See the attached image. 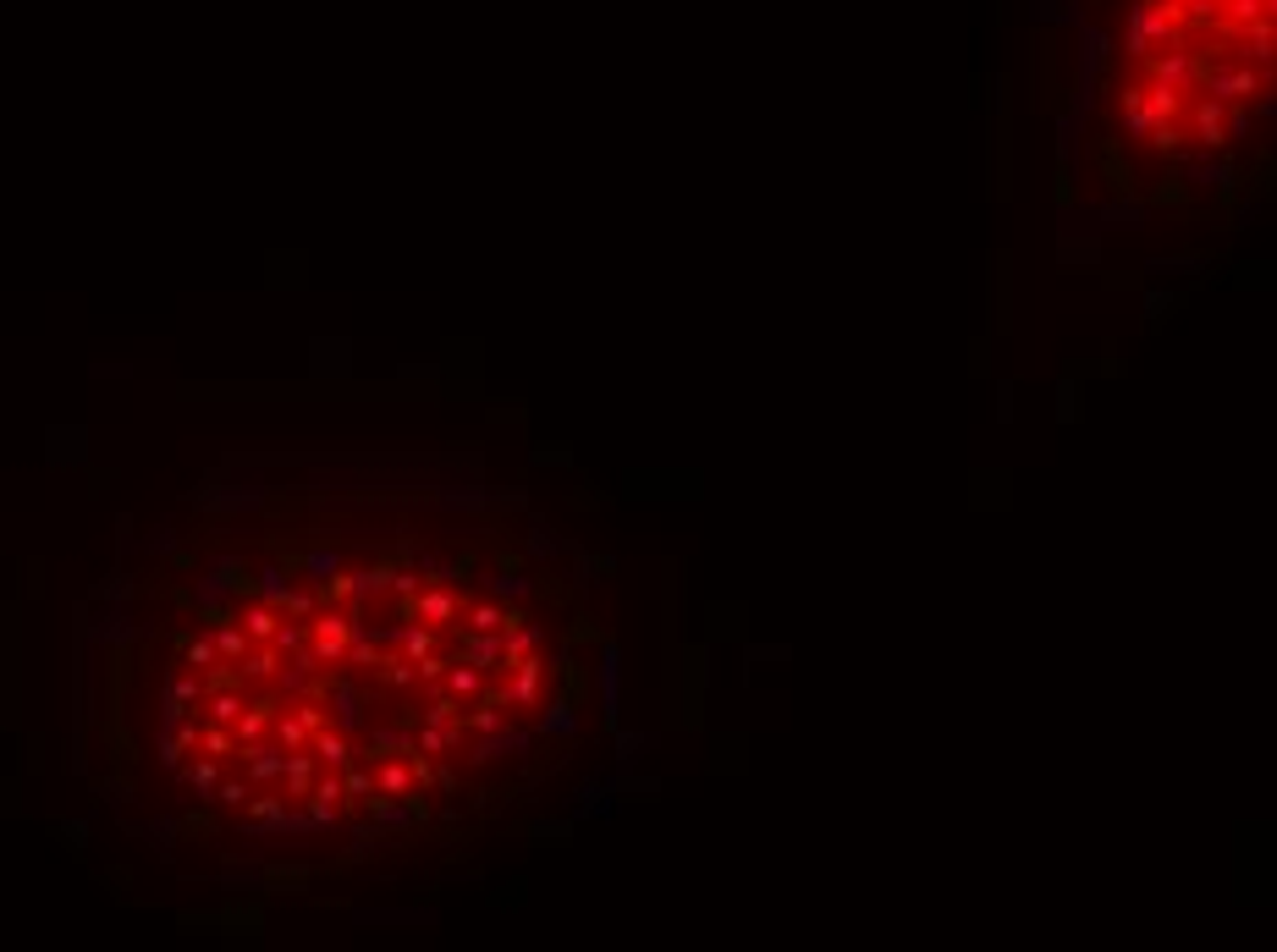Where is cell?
I'll use <instances>...</instances> for the list:
<instances>
[{"label":"cell","mask_w":1277,"mask_h":952,"mask_svg":"<svg viewBox=\"0 0 1277 952\" xmlns=\"http://www.w3.org/2000/svg\"><path fill=\"white\" fill-rule=\"evenodd\" d=\"M1267 94L1272 0H1046L1041 99L1157 166L1239 160Z\"/></svg>","instance_id":"6da1fadb"},{"label":"cell","mask_w":1277,"mask_h":952,"mask_svg":"<svg viewBox=\"0 0 1277 952\" xmlns=\"http://www.w3.org/2000/svg\"><path fill=\"white\" fill-rule=\"evenodd\" d=\"M1145 198H1151L1157 209H1189V204L1200 198V187L1189 182L1184 166H1157V182L1145 187Z\"/></svg>","instance_id":"7a4b0ae2"},{"label":"cell","mask_w":1277,"mask_h":952,"mask_svg":"<svg viewBox=\"0 0 1277 952\" xmlns=\"http://www.w3.org/2000/svg\"><path fill=\"white\" fill-rule=\"evenodd\" d=\"M562 644L568 650H579V644H600V628L590 617H573V628H562Z\"/></svg>","instance_id":"3957f363"},{"label":"cell","mask_w":1277,"mask_h":952,"mask_svg":"<svg viewBox=\"0 0 1277 952\" xmlns=\"http://www.w3.org/2000/svg\"><path fill=\"white\" fill-rule=\"evenodd\" d=\"M496 561H502V573H523V556H518V550H502Z\"/></svg>","instance_id":"277c9868"}]
</instances>
